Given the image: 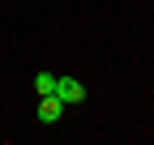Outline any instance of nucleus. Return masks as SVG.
Instances as JSON below:
<instances>
[{
	"mask_svg": "<svg viewBox=\"0 0 154 145\" xmlns=\"http://www.w3.org/2000/svg\"><path fill=\"white\" fill-rule=\"evenodd\" d=\"M56 98L64 107H77V102H86V85L77 77H56Z\"/></svg>",
	"mask_w": 154,
	"mask_h": 145,
	"instance_id": "nucleus-1",
	"label": "nucleus"
},
{
	"mask_svg": "<svg viewBox=\"0 0 154 145\" xmlns=\"http://www.w3.org/2000/svg\"><path fill=\"white\" fill-rule=\"evenodd\" d=\"M60 115H64V102L56 98V94H43V102H38V120H43V124H56Z\"/></svg>",
	"mask_w": 154,
	"mask_h": 145,
	"instance_id": "nucleus-2",
	"label": "nucleus"
},
{
	"mask_svg": "<svg viewBox=\"0 0 154 145\" xmlns=\"http://www.w3.org/2000/svg\"><path fill=\"white\" fill-rule=\"evenodd\" d=\"M34 90H38V98L56 94V72H34Z\"/></svg>",
	"mask_w": 154,
	"mask_h": 145,
	"instance_id": "nucleus-3",
	"label": "nucleus"
}]
</instances>
